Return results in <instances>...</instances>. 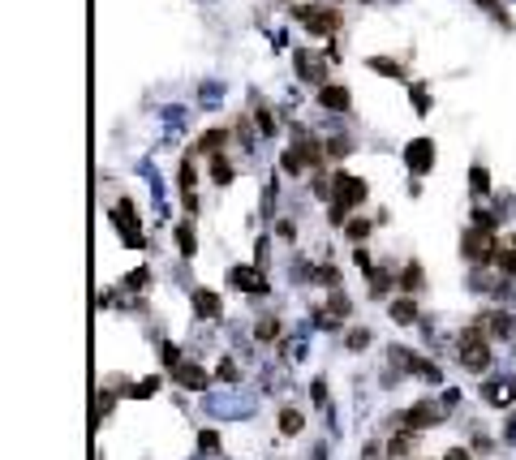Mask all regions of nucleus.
I'll return each instance as SVG.
<instances>
[{"instance_id":"1","label":"nucleus","mask_w":516,"mask_h":460,"mask_svg":"<svg viewBox=\"0 0 516 460\" xmlns=\"http://www.w3.org/2000/svg\"><path fill=\"white\" fill-rule=\"evenodd\" d=\"M366 202V181L353 172H336L331 177V224H349V211Z\"/></svg>"},{"instance_id":"2","label":"nucleus","mask_w":516,"mask_h":460,"mask_svg":"<svg viewBox=\"0 0 516 460\" xmlns=\"http://www.w3.org/2000/svg\"><path fill=\"white\" fill-rule=\"evenodd\" d=\"M322 164H327V142H318V138H297L293 147L284 151V160H280V168L288 172V177H301L305 168L322 172Z\"/></svg>"},{"instance_id":"3","label":"nucleus","mask_w":516,"mask_h":460,"mask_svg":"<svg viewBox=\"0 0 516 460\" xmlns=\"http://www.w3.org/2000/svg\"><path fill=\"white\" fill-rule=\"evenodd\" d=\"M460 361H465V370H486L491 366V340L482 336V327H469L460 336Z\"/></svg>"},{"instance_id":"4","label":"nucleus","mask_w":516,"mask_h":460,"mask_svg":"<svg viewBox=\"0 0 516 460\" xmlns=\"http://www.w3.org/2000/svg\"><path fill=\"white\" fill-rule=\"evenodd\" d=\"M460 250H465V258H469V263H495L499 258V237L486 232V228H469V232H465V241H460Z\"/></svg>"},{"instance_id":"5","label":"nucleus","mask_w":516,"mask_h":460,"mask_svg":"<svg viewBox=\"0 0 516 460\" xmlns=\"http://www.w3.org/2000/svg\"><path fill=\"white\" fill-rule=\"evenodd\" d=\"M297 18H301L305 30H310V35H318V39L340 30V13L327 9V5H297Z\"/></svg>"},{"instance_id":"6","label":"nucleus","mask_w":516,"mask_h":460,"mask_svg":"<svg viewBox=\"0 0 516 460\" xmlns=\"http://www.w3.org/2000/svg\"><path fill=\"white\" fill-rule=\"evenodd\" d=\"M405 164L413 177H430V168H434V142L430 138H413L409 147H405Z\"/></svg>"},{"instance_id":"7","label":"nucleus","mask_w":516,"mask_h":460,"mask_svg":"<svg viewBox=\"0 0 516 460\" xmlns=\"http://www.w3.org/2000/svg\"><path fill=\"white\" fill-rule=\"evenodd\" d=\"M400 422H405L409 431H422V426L443 422V413H439V404H430V400H417V404H413V409H409V413L400 417Z\"/></svg>"},{"instance_id":"8","label":"nucleus","mask_w":516,"mask_h":460,"mask_svg":"<svg viewBox=\"0 0 516 460\" xmlns=\"http://www.w3.org/2000/svg\"><path fill=\"white\" fill-rule=\"evenodd\" d=\"M293 60H297V69H301V77H305V82H318V86H327V60H322V56H314V52H297Z\"/></svg>"},{"instance_id":"9","label":"nucleus","mask_w":516,"mask_h":460,"mask_svg":"<svg viewBox=\"0 0 516 460\" xmlns=\"http://www.w3.org/2000/svg\"><path fill=\"white\" fill-rule=\"evenodd\" d=\"M318 104L327 108V112H349V104H353V95H349V86H318Z\"/></svg>"},{"instance_id":"10","label":"nucleus","mask_w":516,"mask_h":460,"mask_svg":"<svg viewBox=\"0 0 516 460\" xmlns=\"http://www.w3.org/2000/svg\"><path fill=\"white\" fill-rule=\"evenodd\" d=\"M233 284L241 293H267V280L258 267H233Z\"/></svg>"},{"instance_id":"11","label":"nucleus","mask_w":516,"mask_h":460,"mask_svg":"<svg viewBox=\"0 0 516 460\" xmlns=\"http://www.w3.org/2000/svg\"><path fill=\"white\" fill-rule=\"evenodd\" d=\"M176 383L189 387V391H202L207 387V370L194 366V361H181V366H176Z\"/></svg>"},{"instance_id":"12","label":"nucleus","mask_w":516,"mask_h":460,"mask_svg":"<svg viewBox=\"0 0 516 460\" xmlns=\"http://www.w3.org/2000/svg\"><path fill=\"white\" fill-rule=\"evenodd\" d=\"M194 310H198V319H215L220 314V297L211 289H198L194 293Z\"/></svg>"},{"instance_id":"13","label":"nucleus","mask_w":516,"mask_h":460,"mask_svg":"<svg viewBox=\"0 0 516 460\" xmlns=\"http://www.w3.org/2000/svg\"><path fill=\"white\" fill-rule=\"evenodd\" d=\"M387 314H392L396 323H417V301H409V297H396Z\"/></svg>"},{"instance_id":"14","label":"nucleus","mask_w":516,"mask_h":460,"mask_svg":"<svg viewBox=\"0 0 516 460\" xmlns=\"http://www.w3.org/2000/svg\"><path fill=\"white\" fill-rule=\"evenodd\" d=\"M499 271H504V276H516V237H508V241L504 245H499Z\"/></svg>"},{"instance_id":"15","label":"nucleus","mask_w":516,"mask_h":460,"mask_svg":"<svg viewBox=\"0 0 516 460\" xmlns=\"http://www.w3.org/2000/svg\"><path fill=\"white\" fill-rule=\"evenodd\" d=\"M370 69L383 73V77H405V65H400V60H392V56H370Z\"/></svg>"},{"instance_id":"16","label":"nucleus","mask_w":516,"mask_h":460,"mask_svg":"<svg viewBox=\"0 0 516 460\" xmlns=\"http://www.w3.org/2000/svg\"><path fill=\"white\" fill-rule=\"evenodd\" d=\"M482 327H486L491 336H508V331H516V319H508V314H486Z\"/></svg>"},{"instance_id":"17","label":"nucleus","mask_w":516,"mask_h":460,"mask_svg":"<svg viewBox=\"0 0 516 460\" xmlns=\"http://www.w3.org/2000/svg\"><path fill=\"white\" fill-rule=\"evenodd\" d=\"M400 289H405V293L422 289V267H417V263H405V271H400Z\"/></svg>"},{"instance_id":"18","label":"nucleus","mask_w":516,"mask_h":460,"mask_svg":"<svg viewBox=\"0 0 516 460\" xmlns=\"http://www.w3.org/2000/svg\"><path fill=\"white\" fill-rule=\"evenodd\" d=\"M224 142H228V130H207L198 147H202V151H211V155H220V147H224Z\"/></svg>"},{"instance_id":"19","label":"nucleus","mask_w":516,"mask_h":460,"mask_svg":"<svg viewBox=\"0 0 516 460\" xmlns=\"http://www.w3.org/2000/svg\"><path fill=\"white\" fill-rule=\"evenodd\" d=\"M301 426H305V417L297 413V409H284V413H280V431H284V435H297Z\"/></svg>"},{"instance_id":"20","label":"nucleus","mask_w":516,"mask_h":460,"mask_svg":"<svg viewBox=\"0 0 516 460\" xmlns=\"http://www.w3.org/2000/svg\"><path fill=\"white\" fill-rule=\"evenodd\" d=\"M211 177H215L220 185H228V181H233V164L224 160V155H211Z\"/></svg>"},{"instance_id":"21","label":"nucleus","mask_w":516,"mask_h":460,"mask_svg":"<svg viewBox=\"0 0 516 460\" xmlns=\"http://www.w3.org/2000/svg\"><path fill=\"white\" fill-rule=\"evenodd\" d=\"M322 310H331V319H336V323H340V319H349V314H353V310H349V297H344V293H336V297H331V301H327V306H322Z\"/></svg>"},{"instance_id":"22","label":"nucleus","mask_w":516,"mask_h":460,"mask_svg":"<svg viewBox=\"0 0 516 460\" xmlns=\"http://www.w3.org/2000/svg\"><path fill=\"white\" fill-rule=\"evenodd\" d=\"M413 112H417V117L430 112V90H426L422 82H413Z\"/></svg>"},{"instance_id":"23","label":"nucleus","mask_w":516,"mask_h":460,"mask_svg":"<svg viewBox=\"0 0 516 460\" xmlns=\"http://www.w3.org/2000/svg\"><path fill=\"white\" fill-rule=\"evenodd\" d=\"M344 237H349V241H366V237H370V219H349Z\"/></svg>"},{"instance_id":"24","label":"nucleus","mask_w":516,"mask_h":460,"mask_svg":"<svg viewBox=\"0 0 516 460\" xmlns=\"http://www.w3.org/2000/svg\"><path fill=\"white\" fill-rule=\"evenodd\" d=\"M409 452H413V435H396L392 443H387V456H392V460L396 456H409Z\"/></svg>"},{"instance_id":"25","label":"nucleus","mask_w":516,"mask_h":460,"mask_svg":"<svg viewBox=\"0 0 516 460\" xmlns=\"http://www.w3.org/2000/svg\"><path fill=\"white\" fill-rule=\"evenodd\" d=\"M469 185H473V194H486V189H491V177H486V168H482V164L469 172Z\"/></svg>"},{"instance_id":"26","label":"nucleus","mask_w":516,"mask_h":460,"mask_svg":"<svg viewBox=\"0 0 516 460\" xmlns=\"http://www.w3.org/2000/svg\"><path fill=\"white\" fill-rule=\"evenodd\" d=\"M387 289H392V276H387V271H370V293L383 297Z\"/></svg>"},{"instance_id":"27","label":"nucleus","mask_w":516,"mask_h":460,"mask_svg":"<svg viewBox=\"0 0 516 460\" xmlns=\"http://www.w3.org/2000/svg\"><path fill=\"white\" fill-rule=\"evenodd\" d=\"M176 245H181V254H194V245H198V241H194V228H189V224L176 228Z\"/></svg>"},{"instance_id":"28","label":"nucleus","mask_w":516,"mask_h":460,"mask_svg":"<svg viewBox=\"0 0 516 460\" xmlns=\"http://www.w3.org/2000/svg\"><path fill=\"white\" fill-rule=\"evenodd\" d=\"M482 396H486L491 404H504V400H508V387H499V383H486V387H482Z\"/></svg>"},{"instance_id":"29","label":"nucleus","mask_w":516,"mask_h":460,"mask_svg":"<svg viewBox=\"0 0 516 460\" xmlns=\"http://www.w3.org/2000/svg\"><path fill=\"white\" fill-rule=\"evenodd\" d=\"M215 378H220V383H233V378H237V361H220V366H215Z\"/></svg>"},{"instance_id":"30","label":"nucleus","mask_w":516,"mask_h":460,"mask_svg":"<svg viewBox=\"0 0 516 460\" xmlns=\"http://www.w3.org/2000/svg\"><path fill=\"white\" fill-rule=\"evenodd\" d=\"M198 448H202V452H220V435H215V431H202V435H198Z\"/></svg>"},{"instance_id":"31","label":"nucleus","mask_w":516,"mask_h":460,"mask_svg":"<svg viewBox=\"0 0 516 460\" xmlns=\"http://www.w3.org/2000/svg\"><path fill=\"white\" fill-rule=\"evenodd\" d=\"M276 331H280V323H276V319L258 323V340H276Z\"/></svg>"},{"instance_id":"32","label":"nucleus","mask_w":516,"mask_h":460,"mask_svg":"<svg viewBox=\"0 0 516 460\" xmlns=\"http://www.w3.org/2000/svg\"><path fill=\"white\" fill-rule=\"evenodd\" d=\"M318 280L327 284V289H336V284H340V271H336V267H318Z\"/></svg>"},{"instance_id":"33","label":"nucleus","mask_w":516,"mask_h":460,"mask_svg":"<svg viewBox=\"0 0 516 460\" xmlns=\"http://www.w3.org/2000/svg\"><path fill=\"white\" fill-rule=\"evenodd\" d=\"M194 177H198V172H194V164L185 160V164H181V189H185V194L194 189Z\"/></svg>"},{"instance_id":"34","label":"nucleus","mask_w":516,"mask_h":460,"mask_svg":"<svg viewBox=\"0 0 516 460\" xmlns=\"http://www.w3.org/2000/svg\"><path fill=\"white\" fill-rule=\"evenodd\" d=\"M370 344V331L362 327V331H349V348H366Z\"/></svg>"},{"instance_id":"35","label":"nucleus","mask_w":516,"mask_h":460,"mask_svg":"<svg viewBox=\"0 0 516 460\" xmlns=\"http://www.w3.org/2000/svg\"><path fill=\"white\" fill-rule=\"evenodd\" d=\"M147 276H151L147 267H138V271H129V280H125V284H129V289H142V284H147Z\"/></svg>"},{"instance_id":"36","label":"nucleus","mask_w":516,"mask_h":460,"mask_svg":"<svg viewBox=\"0 0 516 460\" xmlns=\"http://www.w3.org/2000/svg\"><path fill=\"white\" fill-rule=\"evenodd\" d=\"M280 237H284V241H297V224H293V219H280V228H276Z\"/></svg>"},{"instance_id":"37","label":"nucleus","mask_w":516,"mask_h":460,"mask_svg":"<svg viewBox=\"0 0 516 460\" xmlns=\"http://www.w3.org/2000/svg\"><path fill=\"white\" fill-rule=\"evenodd\" d=\"M164 361H168V366H181V348H176V344H164Z\"/></svg>"},{"instance_id":"38","label":"nucleus","mask_w":516,"mask_h":460,"mask_svg":"<svg viewBox=\"0 0 516 460\" xmlns=\"http://www.w3.org/2000/svg\"><path fill=\"white\" fill-rule=\"evenodd\" d=\"M155 387H159V378H147V383H138V387H134V396H138V400H142V396H151Z\"/></svg>"},{"instance_id":"39","label":"nucleus","mask_w":516,"mask_h":460,"mask_svg":"<svg viewBox=\"0 0 516 460\" xmlns=\"http://www.w3.org/2000/svg\"><path fill=\"white\" fill-rule=\"evenodd\" d=\"M310 396H314V404H322V400H327V383H322V378H318V383L310 387Z\"/></svg>"},{"instance_id":"40","label":"nucleus","mask_w":516,"mask_h":460,"mask_svg":"<svg viewBox=\"0 0 516 460\" xmlns=\"http://www.w3.org/2000/svg\"><path fill=\"white\" fill-rule=\"evenodd\" d=\"M447 460H469V452H465V448H452V452H447Z\"/></svg>"}]
</instances>
